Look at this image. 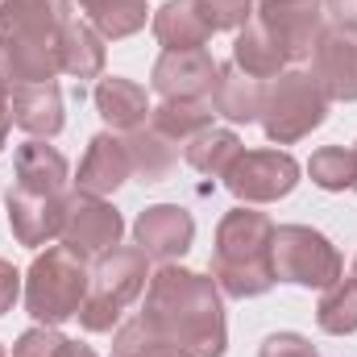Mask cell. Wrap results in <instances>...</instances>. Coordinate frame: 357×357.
<instances>
[{
  "instance_id": "1",
  "label": "cell",
  "mask_w": 357,
  "mask_h": 357,
  "mask_svg": "<svg viewBox=\"0 0 357 357\" xmlns=\"http://www.w3.org/2000/svg\"><path fill=\"white\" fill-rule=\"evenodd\" d=\"M137 316L187 357H225V345H229L225 303H220L216 278L208 274L167 262L158 274H150L146 307Z\"/></svg>"
},
{
  "instance_id": "31",
  "label": "cell",
  "mask_w": 357,
  "mask_h": 357,
  "mask_svg": "<svg viewBox=\"0 0 357 357\" xmlns=\"http://www.w3.org/2000/svg\"><path fill=\"white\" fill-rule=\"evenodd\" d=\"M204 4V17L212 21V29H241L254 13V0H199Z\"/></svg>"
},
{
  "instance_id": "25",
  "label": "cell",
  "mask_w": 357,
  "mask_h": 357,
  "mask_svg": "<svg viewBox=\"0 0 357 357\" xmlns=\"http://www.w3.org/2000/svg\"><path fill=\"white\" fill-rule=\"evenodd\" d=\"M237 158H241V137H237L233 129H216V125H212V129H204L199 137L187 142V162H191L199 175L225 178Z\"/></svg>"
},
{
  "instance_id": "6",
  "label": "cell",
  "mask_w": 357,
  "mask_h": 357,
  "mask_svg": "<svg viewBox=\"0 0 357 357\" xmlns=\"http://www.w3.org/2000/svg\"><path fill=\"white\" fill-rule=\"evenodd\" d=\"M328 104L333 100L324 96V88L316 84L312 71H282L266 88V104H262L258 121H262L270 142L291 146V142H303L312 129L324 125Z\"/></svg>"
},
{
  "instance_id": "9",
  "label": "cell",
  "mask_w": 357,
  "mask_h": 357,
  "mask_svg": "<svg viewBox=\"0 0 357 357\" xmlns=\"http://www.w3.org/2000/svg\"><path fill=\"white\" fill-rule=\"evenodd\" d=\"M121 233H125V220L121 212L100 199V195H84V191H71L67 199V225H63V245L84 254V258H100L108 250L121 245Z\"/></svg>"
},
{
  "instance_id": "36",
  "label": "cell",
  "mask_w": 357,
  "mask_h": 357,
  "mask_svg": "<svg viewBox=\"0 0 357 357\" xmlns=\"http://www.w3.org/2000/svg\"><path fill=\"white\" fill-rule=\"evenodd\" d=\"M63 357H96V349H91V345H79V341H71Z\"/></svg>"
},
{
  "instance_id": "27",
  "label": "cell",
  "mask_w": 357,
  "mask_h": 357,
  "mask_svg": "<svg viewBox=\"0 0 357 357\" xmlns=\"http://www.w3.org/2000/svg\"><path fill=\"white\" fill-rule=\"evenodd\" d=\"M100 38H129L146 25V0H79Z\"/></svg>"
},
{
  "instance_id": "2",
  "label": "cell",
  "mask_w": 357,
  "mask_h": 357,
  "mask_svg": "<svg viewBox=\"0 0 357 357\" xmlns=\"http://www.w3.org/2000/svg\"><path fill=\"white\" fill-rule=\"evenodd\" d=\"M274 220L254 208H233L216 225V250H212V278L220 295L229 299H258L266 295L274 278Z\"/></svg>"
},
{
  "instance_id": "14",
  "label": "cell",
  "mask_w": 357,
  "mask_h": 357,
  "mask_svg": "<svg viewBox=\"0 0 357 357\" xmlns=\"http://www.w3.org/2000/svg\"><path fill=\"white\" fill-rule=\"evenodd\" d=\"M133 237H137V250L146 258L175 262V258H183L191 250V241H195V220L178 204H154V208H146L133 220Z\"/></svg>"
},
{
  "instance_id": "18",
  "label": "cell",
  "mask_w": 357,
  "mask_h": 357,
  "mask_svg": "<svg viewBox=\"0 0 357 357\" xmlns=\"http://www.w3.org/2000/svg\"><path fill=\"white\" fill-rule=\"evenodd\" d=\"M150 29H154V38L167 50H204V42L216 33L212 21L204 17V4L199 0H167L154 13Z\"/></svg>"
},
{
  "instance_id": "12",
  "label": "cell",
  "mask_w": 357,
  "mask_h": 357,
  "mask_svg": "<svg viewBox=\"0 0 357 357\" xmlns=\"http://www.w3.org/2000/svg\"><path fill=\"white\" fill-rule=\"evenodd\" d=\"M220 63L208 50H162L154 63V91L162 100H212Z\"/></svg>"
},
{
  "instance_id": "34",
  "label": "cell",
  "mask_w": 357,
  "mask_h": 357,
  "mask_svg": "<svg viewBox=\"0 0 357 357\" xmlns=\"http://www.w3.org/2000/svg\"><path fill=\"white\" fill-rule=\"evenodd\" d=\"M324 8L333 13V21H341V25H357V0H324Z\"/></svg>"
},
{
  "instance_id": "28",
  "label": "cell",
  "mask_w": 357,
  "mask_h": 357,
  "mask_svg": "<svg viewBox=\"0 0 357 357\" xmlns=\"http://www.w3.org/2000/svg\"><path fill=\"white\" fill-rule=\"evenodd\" d=\"M307 175L324 191H357V154L345 146H324L312 154Z\"/></svg>"
},
{
  "instance_id": "37",
  "label": "cell",
  "mask_w": 357,
  "mask_h": 357,
  "mask_svg": "<svg viewBox=\"0 0 357 357\" xmlns=\"http://www.w3.org/2000/svg\"><path fill=\"white\" fill-rule=\"evenodd\" d=\"M354 278H357V258H354Z\"/></svg>"
},
{
  "instance_id": "3",
  "label": "cell",
  "mask_w": 357,
  "mask_h": 357,
  "mask_svg": "<svg viewBox=\"0 0 357 357\" xmlns=\"http://www.w3.org/2000/svg\"><path fill=\"white\" fill-rule=\"evenodd\" d=\"M71 25V0H4L0 46L21 84H46L59 75V42Z\"/></svg>"
},
{
  "instance_id": "30",
  "label": "cell",
  "mask_w": 357,
  "mask_h": 357,
  "mask_svg": "<svg viewBox=\"0 0 357 357\" xmlns=\"http://www.w3.org/2000/svg\"><path fill=\"white\" fill-rule=\"evenodd\" d=\"M67 345H71V341H67L59 328L38 324V328H29V333H21V337H17L13 357H63V354H67Z\"/></svg>"
},
{
  "instance_id": "13",
  "label": "cell",
  "mask_w": 357,
  "mask_h": 357,
  "mask_svg": "<svg viewBox=\"0 0 357 357\" xmlns=\"http://www.w3.org/2000/svg\"><path fill=\"white\" fill-rule=\"evenodd\" d=\"M67 195H38V191H21L13 187L8 191V229L21 245L38 250L54 237H63V225H67Z\"/></svg>"
},
{
  "instance_id": "21",
  "label": "cell",
  "mask_w": 357,
  "mask_h": 357,
  "mask_svg": "<svg viewBox=\"0 0 357 357\" xmlns=\"http://www.w3.org/2000/svg\"><path fill=\"white\" fill-rule=\"evenodd\" d=\"M233 63H237L241 71L258 75V79H274V75H282V71L291 67V63H287V54H282V46H278V38L270 33L258 17H250V21L237 29Z\"/></svg>"
},
{
  "instance_id": "29",
  "label": "cell",
  "mask_w": 357,
  "mask_h": 357,
  "mask_svg": "<svg viewBox=\"0 0 357 357\" xmlns=\"http://www.w3.org/2000/svg\"><path fill=\"white\" fill-rule=\"evenodd\" d=\"M112 357H187L178 345H171L167 337H158L142 316L116 324V337H112Z\"/></svg>"
},
{
  "instance_id": "15",
  "label": "cell",
  "mask_w": 357,
  "mask_h": 357,
  "mask_svg": "<svg viewBox=\"0 0 357 357\" xmlns=\"http://www.w3.org/2000/svg\"><path fill=\"white\" fill-rule=\"evenodd\" d=\"M133 175L129 167V154H125V137H112V133H96L88 142V154L79 162V175H75V191L84 195H112L125 187V178Z\"/></svg>"
},
{
  "instance_id": "4",
  "label": "cell",
  "mask_w": 357,
  "mask_h": 357,
  "mask_svg": "<svg viewBox=\"0 0 357 357\" xmlns=\"http://www.w3.org/2000/svg\"><path fill=\"white\" fill-rule=\"evenodd\" d=\"M91 287L88 258L67 250V245H50L46 254L33 258V266L25 274V307L38 324L59 328L63 320L79 316L84 299Z\"/></svg>"
},
{
  "instance_id": "33",
  "label": "cell",
  "mask_w": 357,
  "mask_h": 357,
  "mask_svg": "<svg viewBox=\"0 0 357 357\" xmlns=\"http://www.w3.org/2000/svg\"><path fill=\"white\" fill-rule=\"evenodd\" d=\"M17 295H21V274H17L13 262H4V258H0V316H4V312H13Z\"/></svg>"
},
{
  "instance_id": "20",
  "label": "cell",
  "mask_w": 357,
  "mask_h": 357,
  "mask_svg": "<svg viewBox=\"0 0 357 357\" xmlns=\"http://www.w3.org/2000/svg\"><path fill=\"white\" fill-rule=\"evenodd\" d=\"M91 96H96L100 116H104L112 129H121V133L142 129L146 116H150V96H146V88L133 84V79H125V75H104Z\"/></svg>"
},
{
  "instance_id": "7",
  "label": "cell",
  "mask_w": 357,
  "mask_h": 357,
  "mask_svg": "<svg viewBox=\"0 0 357 357\" xmlns=\"http://www.w3.org/2000/svg\"><path fill=\"white\" fill-rule=\"evenodd\" d=\"M270 254H274V278L278 282L324 291L345 274L337 245L320 229H307V225H278L274 241H270Z\"/></svg>"
},
{
  "instance_id": "17",
  "label": "cell",
  "mask_w": 357,
  "mask_h": 357,
  "mask_svg": "<svg viewBox=\"0 0 357 357\" xmlns=\"http://www.w3.org/2000/svg\"><path fill=\"white\" fill-rule=\"evenodd\" d=\"M262 104H266V84L250 71H241L237 63H225L216 71V88H212V108L225 116V121H237V125H250L262 116Z\"/></svg>"
},
{
  "instance_id": "38",
  "label": "cell",
  "mask_w": 357,
  "mask_h": 357,
  "mask_svg": "<svg viewBox=\"0 0 357 357\" xmlns=\"http://www.w3.org/2000/svg\"><path fill=\"white\" fill-rule=\"evenodd\" d=\"M0 357H8V354H4V345H0Z\"/></svg>"
},
{
  "instance_id": "16",
  "label": "cell",
  "mask_w": 357,
  "mask_h": 357,
  "mask_svg": "<svg viewBox=\"0 0 357 357\" xmlns=\"http://www.w3.org/2000/svg\"><path fill=\"white\" fill-rule=\"evenodd\" d=\"M8 112H13V125L25 129L29 137H54L63 129V88L54 79L46 84H21L8 96Z\"/></svg>"
},
{
  "instance_id": "39",
  "label": "cell",
  "mask_w": 357,
  "mask_h": 357,
  "mask_svg": "<svg viewBox=\"0 0 357 357\" xmlns=\"http://www.w3.org/2000/svg\"><path fill=\"white\" fill-rule=\"evenodd\" d=\"M354 154H357V146H354Z\"/></svg>"
},
{
  "instance_id": "23",
  "label": "cell",
  "mask_w": 357,
  "mask_h": 357,
  "mask_svg": "<svg viewBox=\"0 0 357 357\" xmlns=\"http://www.w3.org/2000/svg\"><path fill=\"white\" fill-rule=\"evenodd\" d=\"M212 116H216L212 100H162L158 108H150V125L175 146H187L191 137L212 129Z\"/></svg>"
},
{
  "instance_id": "22",
  "label": "cell",
  "mask_w": 357,
  "mask_h": 357,
  "mask_svg": "<svg viewBox=\"0 0 357 357\" xmlns=\"http://www.w3.org/2000/svg\"><path fill=\"white\" fill-rule=\"evenodd\" d=\"M125 154H129V167L142 183H167L178 167L175 142L162 137L154 125H142V129L125 133Z\"/></svg>"
},
{
  "instance_id": "26",
  "label": "cell",
  "mask_w": 357,
  "mask_h": 357,
  "mask_svg": "<svg viewBox=\"0 0 357 357\" xmlns=\"http://www.w3.org/2000/svg\"><path fill=\"white\" fill-rule=\"evenodd\" d=\"M316 324L328 337H349L357 333V278L341 274L333 287H324L320 303H316Z\"/></svg>"
},
{
  "instance_id": "19",
  "label": "cell",
  "mask_w": 357,
  "mask_h": 357,
  "mask_svg": "<svg viewBox=\"0 0 357 357\" xmlns=\"http://www.w3.org/2000/svg\"><path fill=\"white\" fill-rule=\"evenodd\" d=\"M13 171L21 191H38V195H67V158L46 146L42 137L17 146L13 154Z\"/></svg>"
},
{
  "instance_id": "10",
  "label": "cell",
  "mask_w": 357,
  "mask_h": 357,
  "mask_svg": "<svg viewBox=\"0 0 357 357\" xmlns=\"http://www.w3.org/2000/svg\"><path fill=\"white\" fill-rule=\"evenodd\" d=\"M324 0H258V21L278 38L287 63H312L316 38L324 29Z\"/></svg>"
},
{
  "instance_id": "8",
  "label": "cell",
  "mask_w": 357,
  "mask_h": 357,
  "mask_svg": "<svg viewBox=\"0 0 357 357\" xmlns=\"http://www.w3.org/2000/svg\"><path fill=\"white\" fill-rule=\"evenodd\" d=\"M295 183H299V162L287 150H241V158L225 175V187L241 204H274L291 195Z\"/></svg>"
},
{
  "instance_id": "32",
  "label": "cell",
  "mask_w": 357,
  "mask_h": 357,
  "mask_svg": "<svg viewBox=\"0 0 357 357\" xmlns=\"http://www.w3.org/2000/svg\"><path fill=\"white\" fill-rule=\"evenodd\" d=\"M258 357H320V354L299 333H270L266 341H262V349H258Z\"/></svg>"
},
{
  "instance_id": "24",
  "label": "cell",
  "mask_w": 357,
  "mask_h": 357,
  "mask_svg": "<svg viewBox=\"0 0 357 357\" xmlns=\"http://www.w3.org/2000/svg\"><path fill=\"white\" fill-rule=\"evenodd\" d=\"M100 71H104V38L88 21H71L63 29V42H59V75L96 79Z\"/></svg>"
},
{
  "instance_id": "5",
  "label": "cell",
  "mask_w": 357,
  "mask_h": 357,
  "mask_svg": "<svg viewBox=\"0 0 357 357\" xmlns=\"http://www.w3.org/2000/svg\"><path fill=\"white\" fill-rule=\"evenodd\" d=\"M146 282H150V258L137 245H116L100 254V262L91 266L88 299L79 307V324L88 333H112L125 307L146 291Z\"/></svg>"
},
{
  "instance_id": "11",
  "label": "cell",
  "mask_w": 357,
  "mask_h": 357,
  "mask_svg": "<svg viewBox=\"0 0 357 357\" xmlns=\"http://www.w3.org/2000/svg\"><path fill=\"white\" fill-rule=\"evenodd\" d=\"M312 75L328 100H357V25L333 21L312 50Z\"/></svg>"
},
{
  "instance_id": "35",
  "label": "cell",
  "mask_w": 357,
  "mask_h": 357,
  "mask_svg": "<svg viewBox=\"0 0 357 357\" xmlns=\"http://www.w3.org/2000/svg\"><path fill=\"white\" fill-rule=\"evenodd\" d=\"M8 96L13 91L0 88V150H4V142H8V129H13V112H8Z\"/></svg>"
}]
</instances>
